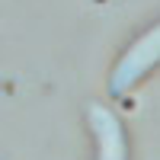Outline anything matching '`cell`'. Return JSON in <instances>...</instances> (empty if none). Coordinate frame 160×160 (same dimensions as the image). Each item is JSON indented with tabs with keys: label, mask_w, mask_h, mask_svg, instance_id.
Returning <instances> with one entry per match:
<instances>
[{
	"label": "cell",
	"mask_w": 160,
	"mask_h": 160,
	"mask_svg": "<svg viewBox=\"0 0 160 160\" xmlns=\"http://www.w3.org/2000/svg\"><path fill=\"white\" fill-rule=\"evenodd\" d=\"M154 68H160V22H154L151 29H144L122 51V58L115 61V68L109 74V93L112 96L131 93Z\"/></svg>",
	"instance_id": "1"
},
{
	"label": "cell",
	"mask_w": 160,
	"mask_h": 160,
	"mask_svg": "<svg viewBox=\"0 0 160 160\" xmlns=\"http://www.w3.org/2000/svg\"><path fill=\"white\" fill-rule=\"evenodd\" d=\"M87 125L93 144H96V160H128V135L122 128V118L112 109L99 102L87 106Z\"/></svg>",
	"instance_id": "2"
}]
</instances>
